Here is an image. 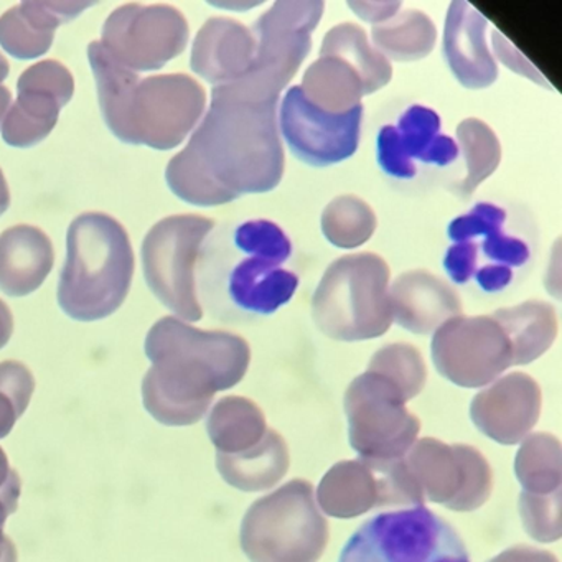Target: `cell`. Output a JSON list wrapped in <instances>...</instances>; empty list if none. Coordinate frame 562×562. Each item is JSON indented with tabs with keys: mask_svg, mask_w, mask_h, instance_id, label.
I'll use <instances>...</instances> for the list:
<instances>
[{
	"mask_svg": "<svg viewBox=\"0 0 562 562\" xmlns=\"http://www.w3.org/2000/svg\"><path fill=\"white\" fill-rule=\"evenodd\" d=\"M210 440L216 453L245 452L261 442L268 432L265 413L255 401L243 396L220 400L206 420Z\"/></svg>",
	"mask_w": 562,
	"mask_h": 562,
	"instance_id": "obj_28",
	"label": "cell"
},
{
	"mask_svg": "<svg viewBox=\"0 0 562 562\" xmlns=\"http://www.w3.org/2000/svg\"><path fill=\"white\" fill-rule=\"evenodd\" d=\"M216 5H218V8L246 9V11H248V9L256 8V5H261V2H243V4H235V2H233V4H216Z\"/></svg>",
	"mask_w": 562,
	"mask_h": 562,
	"instance_id": "obj_46",
	"label": "cell"
},
{
	"mask_svg": "<svg viewBox=\"0 0 562 562\" xmlns=\"http://www.w3.org/2000/svg\"><path fill=\"white\" fill-rule=\"evenodd\" d=\"M50 238L42 229L19 225L0 235V291L24 297L37 291L54 268Z\"/></svg>",
	"mask_w": 562,
	"mask_h": 562,
	"instance_id": "obj_25",
	"label": "cell"
},
{
	"mask_svg": "<svg viewBox=\"0 0 562 562\" xmlns=\"http://www.w3.org/2000/svg\"><path fill=\"white\" fill-rule=\"evenodd\" d=\"M393 322L416 335L434 334L462 315V301L452 285L427 271H407L390 284Z\"/></svg>",
	"mask_w": 562,
	"mask_h": 562,
	"instance_id": "obj_23",
	"label": "cell"
},
{
	"mask_svg": "<svg viewBox=\"0 0 562 562\" xmlns=\"http://www.w3.org/2000/svg\"><path fill=\"white\" fill-rule=\"evenodd\" d=\"M318 508L331 518H358L380 506H424L413 473L403 459L344 460L335 463L317 488Z\"/></svg>",
	"mask_w": 562,
	"mask_h": 562,
	"instance_id": "obj_13",
	"label": "cell"
},
{
	"mask_svg": "<svg viewBox=\"0 0 562 562\" xmlns=\"http://www.w3.org/2000/svg\"><path fill=\"white\" fill-rule=\"evenodd\" d=\"M492 317L508 338L513 367L538 360L558 337V314L548 302H522L513 307L499 308Z\"/></svg>",
	"mask_w": 562,
	"mask_h": 562,
	"instance_id": "obj_27",
	"label": "cell"
},
{
	"mask_svg": "<svg viewBox=\"0 0 562 562\" xmlns=\"http://www.w3.org/2000/svg\"><path fill=\"white\" fill-rule=\"evenodd\" d=\"M515 473L522 493L552 495L561 492L562 449L552 434H531L522 440L515 459Z\"/></svg>",
	"mask_w": 562,
	"mask_h": 562,
	"instance_id": "obj_32",
	"label": "cell"
},
{
	"mask_svg": "<svg viewBox=\"0 0 562 562\" xmlns=\"http://www.w3.org/2000/svg\"><path fill=\"white\" fill-rule=\"evenodd\" d=\"M459 154L456 140L442 133L439 114L423 104L407 108L397 124L381 127L376 137L378 164L393 179H413L417 164L450 166Z\"/></svg>",
	"mask_w": 562,
	"mask_h": 562,
	"instance_id": "obj_19",
	"label": "cell"
},
{
	"mask_svg": "<svg viewBox=\"0 0 562 562\" xmlns=\"http://www.w3.org/2000/svg\"><path fill=\"white\" fill-rule=\"evenodd\" d=\"M368 371L387 378L407 401L420 394L426 386V361L420 351L409 344H391L381 348L371 358Z\"/></svg>",
	"mask_w": 562,
	"mask_h": 562,
	"instance_id": "obj_35",
	"label": "cell"
},
{
	"mask_svg": "<svg viewBox=\"0 0 562 562\" xmlns=\"http://www.w3.org/2000/svg\"><path fill=\"white\" fill-rule=\"evenodd\" d=\"M404 462L426 502L469 513L482 508L492 495V467L475 447L426 437L414 442Z\"/></svg>",
	"mask_w": 562,
	"mask_h": 562,
	"instance_id": "obj_12",
	"label": "cell"
},
{
	"mask_svg": "<svg viewBox=\"0 0 562 562\" xmlns=\"http://www.w3.org/2000/svg\"><path fill=\"white\" fill-rule=\"evenodd\" d=\"M292 243L269 220H248L206 238L200 252L203 301L220 318L268 317L288 305L299 276L285 268Z\"/></svg>",
	"mask_w": 562,
	"mask_h": 562,
	"instance_id": "obj_3",
	"label": "cell"
},
{
	"mask_svg": "<svg viewBox=\"0 0 562 562\" xmlns=\"http://www.w3.org/2000/svg\"><path fill=\"white\" fill-rule=\"evenodd\" d=\"M328 522L307 480H292L252 503L243 518L241 548L251 562H318Z\"/></svg>",
	"mask_w": 562,
	"mask_h": 562,
	"instance_id": "obj_7",
	"label": "cell"
},
{
	"mask_svg": "<svg viewBox=\"0 0 562 562\" xmlns=\"http://www.w3.org/2000/svg\"><path fill=\"white\" fill-rule=\"evenodd\" d=\"M539 384L526 373H509L480 391L470 417L480 432L502 446H516L529 436L541 416Z\"/></svg>",
	"mask_w": 562,
	"mask_h": 562,
	"instance_id": "obj_20",
	"label": "cell"
},
{
	"mask_svg": "<svg viewBox=\"0 0 562 562\" xmlns=\"http://www.w3.org/2000/svg\"><path fill=\"white\" fill-rule=\"evenodd\" d=\"M35 390L32 371L19 361L0 363V439L11 434L31 404Z\"/></svg>",
	"mask_w": 562,
	"mask_h": 562,
	"instance_id": "obj_36",
	"label": "cell"
},
{
	"mask_svg": "<svg viewBox=\"0 0 562 562\" xmlns=\"http://www.w3.org/2000/svg\"><path fill=\"white\" fill-rule=\"evenodd\" d=\"M321 57H335L353 68L363 81L364 94L376 93L393 78V67L368 41L360 25L344 22L327 32L321 45Z\"/></svg>",
	"mask_w": 562,
	"mask_h": 562,
	"instance_id": "obj_29",
	"label": "cell"
},
{
	"mask_svg": "<svg viewBox=\"0 0 562 562\" xmlns=\"http://www.w3.org/2000/svg\"><path fill=\"white\" fill-rule=\"evenodd\" d=\"M153 361L143 381L144 407L166 426L203 419L218 391L241 383L251 363L248 341L223 330H200L177 317L157 322L146 338Z\"/></svg>",
	"mask_w": 562,
	"mask_h": 562,
	"instance_id": "obj_2",
	"label": "cell"
},
{
	"mask_svg": "<svg viewBox=\"0 0 562 562\" xmlns=\"http://www.w3.org/2000/svg\"><path fill=\"white\" fill-rule=\"evenodd\" d=\"M371 42L386 60L417 61L436 47V24L424 12L406 9L384 24L373 25Z\"/></svg>",
	"mask_w": 562,
	"mask_h": 562,
	"instance_id": "obj_31",
	"label": "cell"
},
{
	"mask_svg": "<svg viewBox=\"0 0 562 562\" xmlns=\"http://www.w3.org/2000/svg\"><path fill=\"white\" fill-rule=\"evenodd\" d=\"M506 210L495 203H476L465 215L452 220L447 229L450 248L443 269L456 284L475 281L493 294L512 284L516 269L531 258L525 239L506 233Z\"/></svg>",
	"mask_w": 562,
	"mask_h": 562,
	"instance_id": "obj_8",
	"label": "cell"
},
{
	"mask_svg": "<svg viewBox=\"0 0 562 562\" xmlns=\"http://www.w3.org/2000/svg\"><path fill=\"white\" fill-rule=\"evenodd\" d=\"M18 503L8 502V499L0 498V546L8 541V536L4 535L5 519L15 513L18 509Z\"/></svg>",
	"mask_w": 562,
	"mask_h": 562,
	"instance_id": "obj_43",
	"label": "cell"
},
{
	"mask_svg": "<svg viewBox=\"0 0 562 562\" xmlns=\"http://www.w3.org/2000/svg\"><path fill=\"white\" fill-rule=\"evenodd\" d=\"M12 94L8 88L2 87L0 85V123L4 120L5 113H8L9 108H11Z\"/></svg>",
	"mask_w": 562,
	"mask_h": 562,
	"instance_id": "obj_45",
	"label": "cell"
},
{
	"mask_svg": "<svg viewBox=\"0 0 562 562\" xmlns=\"http://www.w3.org/2000/svg\"><path fill=\"white\" fill-rule=\"evenodd\" d=\"M18 91L2 123V137L12 147H34L54 131L58 114L74 98V77L60 61H41L22 74Z\"/></svg>",
	"mask_w": 562,
	"mask_h": 562,
	"instance_id": "obj_18",
	"label": "cell"
},
{
	"mask_svg": "<svg viewBox=\"0 0 562 562\" xmlns=\"http://www.w3.org/2000/svg\"><path fill=\"white\" fill-rule=\"evenodd\" d=\"M134 265L133 246L120 222L104 213L78 216L68 229L58 284L61 311L80 322L110 317L130 294Z\"/></svg>",
	"mask_w": 562,
	"mask_h": 562,
	"instance_id": "obj_5",
	"label": "cell"
},
{
	"mask_svg": "<svg viewBox=\"0 0 562 562\" xmlns=\"http://www.w3.org/2000/svg\"><path fill=\"white\" fill-rule=\"evenodd\" d=\"M88 58L104 123L123 143L170 150L202 120L206 93L189 75L139 78L117 64L101 42L90 44Z\"/></svg>",
	"mask_w": 562,
	"mask_h": 562,
	"instance_id": "obj_4",
	"label": "cell"
},
{
	"mask_svg": "<svg viewBox=\"0 0 562 562\" xmlns=\"http://www.w3.org/2000/svg\"><path fill=\"white\" fill-rule=\"evenodd\" d=\"M390 282L386 261L373 252H355L331 262L312 299L318 330L338 341L383 337L393 324Z\"/></svg>",
	"mask_w": 562,
	"mask_h": 562,
	"instance_id": "obj_6",
	"label": "cell"
},
{
	"mask_svg": "<svg viewBox=\"0 0 562 562\" xmlns=\"http://www.w3.org/2000/svg\"><path fill=\"white\" fill-rule=\"evenodd\" d=\"M492 44L493 48H495L496 57L506 65V68H512L516 74L529 78L535 83L546 85L544 78L539 75V71L499 32L493 31Z\"/></svg>",
	"mask_w": 562,
	"mask_h": 562,
	"instance_id": "obj_38",
	"label": "cell"
},
{
	"mask_svg": "<svg viewBox=\"0 0 562 562\" xmlns=\"http://www.w3.org/2000/svg\"><path fill=\"white\" fill-rule=\"evenodd\" d=\"M301 90L312 104L334 114L361 106L367 97L360 75L335 57H318L305 70Z\"/></svg>",
	"mask_w": 562,
	"mask_h": 562,
	"instance_id": "obj_30",
	"label": "cell"
},
{
	"mask_svg": "<svg viewBox=\"0 0 562 562\" xmlns=\"http://www.w3.org/2000/svg\"><path fill=\"white\" fill-rule=\"evenodd\" d=\"M363 104L344 114L312 104L301 87L289 88L278 110V124L291 153L312 167L345 162L360 144Z\"/></svg>",
	"mask_w": 562,
	"mask_h": 562,
	"instance_id": "obj_17",
	"label": "cell"
},
{
	"mask_svg": "<svg viewBox=\"0 0 562 562\" xmlns=\"http://www.w3.org/2000/svg\"><path fill=\"white\" fill-rule=\"evenodd\" d=\"M255 55L251 29L235 19L213 18L196 34L190 67L213 88L222 87L246 77Z\"/></svg>",
	"mask_w": 562,
	"mask_h": 562,
	"instance_id": "obj_22",
	"label": "cell"
},
{
	"mask_svg": "<svg viewBox=\"0 0 562 562\" xmlns=\"http://www.w3.org/2000/svg\"><path fill=\"white\" fill-rule=\"evenodd\" d=\"M488 562H559L552 552L544 549L531 548V546H515L499 552Z\"/></svg>",
	"mask_w": 562,
	"mask_h": 562,
	"instance_id": "obj_41",
	"label": "cell"
},
{
	"mask_svg": "<svg viewBox=\"0 0 562 562\" xmlns=\"http://www.w3.org/2000/svg\"><path fill=\"white\" fill-rule=\"evenodd\" d=\"M279 100L281 94L248 78L213 88L210 110L189 146L167 166L169 189L195 206L274 190L285 170Z\"/></svg>",
	"mask_w": 562,
	"mask_h": 562,
	"instance_id": "obj_1",
	"label": "cell"
},
{
	"mask_svg": "<svg viewBox=\"0 0 562 562\" xmlns=\"http://www.w3.org/2000/svg\"><path fill=\"white\" fill-rule=\"evenodd\" d=\"M322 0H281L252 25L256 55L246 78L282 94L312 50V34L321 24Z\"/></svg>",
	"mask_w": 562,
	"mask_h": 562,
	"instance_id": "obj_14",
	"label": "cell"
},
{
	"mask_svg": "<svg viewBox=\"0 0 562 562\" xmlns=\"http://www.w3.org/2000/svg\"><path fill=\"white\" fill-rule=\"evenodd\" d=\"M321 226L325 239L335 248L357 249L370 241L378 220L373 209L360 196L341 195L325 206Z\"/></svg>",
	"mask_w": 562,
	"mask_h": 562,
	"instance_id": "obj_33",
	"label": "cell"
},
{
	"mask_svg": "<svg viewBox=\"0 0 562 562\" xmlns=\"http://www.w3.org/2000/svg\"><path fill=\"white\" fill-rule=\"evenodd\" d=\"M436 370L460 387H483L513 367L508 338L492 315L450 318L434 331Z\"/></svg>",
	"mask_w": 562,
	"mask_h": 562,
	"instance_id": "obj_16",
	"label": "cell"
},
{
	"mask_svg": "<svg viewBox=\"0 0 562 562\" xmlns=\"http://www.w3.org/2000/svg\"><path fill=\"white\" fill-rule=\"evenodd\" d=\"M93 2H22L0 18V45L19 60L50 50L57 29L77 19Z\"/></svg>",
	"mask_w": 562,
	"mask_h": 562,
	"instance_id": "obj_24",
	"label": "cell"
},
{
	"mask_svg": "<svg viewBox=\"0 0 562 562\" xmlns=\"http://www.w3.org/2000/svg\"><path fill=\"white\" fill-rule=\"evenodd\" d=\"M291 465L288 442L274 429H268L261 442L245 452L216 453L220 475L241 492H265L278 485Z\"/></svg>",
	"mask_w": 562,
	"mask_h": 562,
	"instance_id": "obj_26",
	"label": "cell"
},
{
	"mask_svg": "<svg viewBox=\"0 0 562 562\" xmlns=\"http://www.w3.org/2000/svg\"><path fill=\"white\" fill-rule=\"evenodd\" d=\"M340 562H470L459 532L424 506L381 513L355 531Z\"/></svg>",
	"mask_w": 562,
	"mask_h": 562,
	"instance_id": "obj_9",
	"label": "cell"
},
{
	"mask_svg": "<svg viewBox=\"0 0 562 562\" xmlns=\"http://www.w3.org/2000/svg\"><path fill=\"white\" fill-rule=\"evenodd\" d=\"M459 149L465 157V179L460 183L463 196L472 195L480 183L485 182L498 169L502 160V146L492 127L483 121L469 117L457 126Z\"/></svg>",
	"mask_w": 562,
	"mask_h": 562,
	"instance_id": "obj_34",
	"label": "cell"
},
{
	"mask_svg": "<svg viewBox=\"0 0 562 562\" xmlns=\"http://www.w3.org/2000/svg\"><path fill=\"white\" fill-rule=\"evenodd\" d=\"M396 384L373 371L355 378L345 393L348 440L360 459L391 462L409 452L420 420L406 407Z\"/></svg>",
	"mask_w": 562,
	"mask_h": 562,
	"instance_id": "obj_11",
	"label": "cell"
},
{
	"mask_svg": "<svg viewBox=\"0 0 562 562\" xmlns=\"http://www.w3.org/2000/svg\"><path fill=\"white\" fill-rule=\"evenodd\" d=\"M14 331V318L8 305L0 301V348H4Z\"/></svg>",
	"mask_w": 562,
	"mask_h": 562,
	"instance_id": "obj_42",
	"label": "cell"
},
{
	"mask_svg": "<svg viewBox=\"0 0 562 562\" xmlns=\"http://www.w3.org/2000/svg\"><path fill=\"white\" fill-rule=\"evenodd\" d=\"M562 490L552 495H519V516L526 532L538 542H554L562 536Z\"/></svg>",
	"mask_w": 562,
	"mask_h": 562,
	"instance_id": "obj_37",
	"label": "cell"
},
{
	"mask_svg": "<svg viewBox=\"0 0 562 562\" xmlns=\"http://www.w3.org/2000/svg\"><path fill=\"white\" fill-rule=\"evenodd\" d=\"M215 228L205 216L177 215L154 225L143 243L146 282L156 297L183 322L202 321L195 266Z\"/></svg>",
	"mask_w": 562,
	"mask_h": 562,
	"instance_id": "obj_10",
	"label": "cell"
},
{
	"mask_svg": "<svg viewBox=\"0 0 562 562\" xmlns=\"http://www.w3.org/2000/svg\"><path fill=\"white\" fill-rule=\"evenodd\" d=\"M348 8L355 12L357 18L368 24L380 25L393 19L394 15L403 8L401 2L387 0V2H368V0H353L348 2Z\"/></svg>",
	"mask_w": 562,
	"mask_h": 562,
	"instance_id": "obj_39",
	"label": "cell"
},
{
	"mask_svg": "<svg viewBox=\"0 0 562 562\" xmlns=\"http://www.w3.org/2000/svg\"><path fill=\"white\" fill-rule=\"evenodd\" d=\"M21 476L18 470L9 465L8 456L0 447V498L8 499V502L18 503L21 498Z\"/></svg>",
	"mask_w": 562,
	"mask_h": 562,
	"instance_id": "obj_40",
	"label": "cell"
},
{
	"mask_svg": "<svg viewBox=\"0 0 562 562\" xmlns=\"http://www.w3.org/2000/svg\"><path fill=\"white\" fill-rule=\"evenodd\" d=\"M189 22L172 5L127 4L116 9L103 27L101 45L134 74L160 70L189 44Z\"/></svg>",
	"mask_w": 562,
	"mask_h": 562,
	"instance_id": "obj_15",
	"label": "cell"
},
{
	"mask_svg": "<svg viewBox=\"0 0 562 562\" xmlns=\"http://www.w3.org/2000/svg\"><path fill=\"white\" fill-rule=\"evenodd\" d=\"M9 75V64L2 55H0V83L8 78Z\"/></svg>",
	"mask_w": 562,
	"mask_h": 562,
	"instance_id": "obj_47",
	"label": "cell"
},
{
	"mask_svg": "<svg viewBox=\"0 0 562 562\" xmlns=\"http://www.w3.org/2000/svg\"><path fill=\"white\" fill-rule=\"evenodd\" d=\"M488 21L463 0L452 2L443 29V55L456 80L469 90H485L498 78V65L486 44Z\"/></svg>",
	"mask_w": 562,
	"mask_h": 562,
	"instance_id": "obj_21",
	"label": "cell"
},
{
	"mask_svg": "<svg viewBox=\"0 0 562 562\" xmlns=\"http://www.w3.org/2000/svg\"><path fill=\"white\" fill-rule=\"evenodd\" d=\"M9 205H11V193H9L4 173L0 170V216L8 212Z\"/></svg>",
	"mask_w": 562,
	"mask_h": 562,
	"instance_id": "obj_44",
	"label": "cell"
}]
</instances>
